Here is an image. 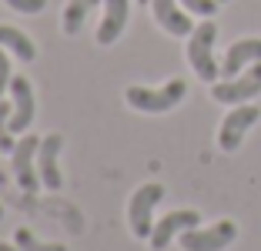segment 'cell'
I'll use <instances>...</instances> for the list:
<instances>
[{
    "instance_id": "cell-1",
    "label": "cell",
    "mask_w": 261,
    "mask_h": 251,
    "mask_svg": "<svg viewBox=\"0 0 261 251\" xmlns=\"http://www.w3.org/2000/svg\"><path fill=\"white\" fill-rule=\"evenodd\" d=\"M188 94V84L181 81V77H174V81H168L164 87H158V91H151V87H127V104L134 107V111H144V114H164V111H171V107H177L181 101H185Z\"/></svg>"
},
{
    "instance_id": "cell-6",
    "label": "cell",
    "mask_w": 261,
    "mask_h": 251,
    "mask_svg": "<svg viewBox=\"0 0 261 251\" xmlns=\"http://www.w3.org/2000/svg\"><path fill=\"white\" fill-rule=\"evenodd\" d=\"M258 121H261V107H254V104H234V111L221 121V131H218V144H221V151L234 154L241 147V141H245L248 128H254Z\"/></svg>"
},
{
    "instance_id": "cell-12",
    "label": "cell",
    "mask_w": 261,
    "mask_h": 251,
    "mask_svg": "<svg viewBox=\"0 0 261 251\" xmlns=\"http://www.w3.org/2000/svg\"><path fill=\"white\" fill-rule=\"evenodd\" d=\"M154 4V17H158V23H161L168 34H174V37H191L194 34V23L188 20V14L181 7H177V0H151Z\"/></svg>"
},
{
    "instance_id": "cell-4",
    "label": "cell",
    "mask_w": 261,
    "mask_h": 251,
    "mask_svg": "<svg viewBox=\"0 0 261 251\" xmlns=\"http://www.w3.org/2000/svg\"><path fill=\"white\" fill-rule=\"evenodd\" d=\"M164 198V184L151 181V184H141L134 194H130V205H127V221H130V231L138 238H151L154 231V205Z\"/></svg>"
},
{
    "instance_id": "cell-11",
    "label": "cell",
    "mask_w": 261,
    "mask_h": 251,
    "mask_svg": "<svg viewBox=\"0 0 261 251\" xmlns=\"http://www.w3.org/2000/svg\"><path fill=\"white\" fill-rule=\"evenodd\" d=\"M261 61V37H248L231 44L228 54H224V64H221V77H238L245 67Z\"/></svg>"
},
{
    "instance_id": "cell-10",
    "label": "cell",
    "mask_w": 261,
    "mask_h": 251,
    "mask_svg": "<svg viewBox=\"0 0 261 251\" xmlns=\"http://www.w3.org/2000/svg\"><path fill=\"white\" fill-rule=\"evenodd\" d=\"M10 97H14V111H10V131L20 134V131L31 128L34 121V91L27 77H14L10 81Z\"/></svg>"
},
{
    "instance_id": "cell-19",
    "label": "cell",
    "mask_w": 261,
    "mask_h": 251,
    "mask_svg": "<svg viewBox=\"0 0 261 251\" xmlns=\"http://www.w3.org/2000/svg\"><path fill=\"white\" fill-rule=\"evenodd\" d=\"M7 7H14L17 14H40L47 7V0H7Z\"/></svg>"
},
{
    "instance_id": "cell-15",
    "label": "cell",
    "mask_w": 261,
    "mask_h": 251,
    "mask_svg": "<svg viewBox=\"0 0 261 251\" xmlns=\"http://www.w3.org/2000/svg\"><path fill=\"white\" fill-rule=\"evenodd\" d=\"M94 7H97V0H70L67 10H64V34H70V37H74V34L84 27L87 14H91Z\"/></svg>"
},
{
    "instance_id": "cell-23",
    "label": "cell",
    "mask_w": 261,
    "mask_h": 251,
    "mask_svg": "<svg viewBox=\"0 0 261 251\" xmlns=\"http://www.w3.org/2000/svg\"><path fill=\"white\" fill-rule=\"evenodd\" d=\"M218 4H224V0H218Z\"/></svg>"
},
{
    "instance_id": "cell-13",
    "label": "cell",
    "mask_w": 261,
    "mask_h": 251,
    "mask_svg": "<svg viewBox=\"0 0 261 251\" xmlns=\"http://www.w3.org/2000/svg\"><path fill=\"white\" fill-rule=\"evenodd\" d=\"M127 27V0H104V20L97 27V44H114Z\"/></svg>"
},
{
    "instance_id": "cell-9",
    "label": "cell",
    "mask_w": 261,
    "mask_h": 251,
    "mask_svg": "<svg viewBox=\"0 0 261 251\" xmlns=\"http://www.w3.org/2000/svg\"><path fill=\"white\" fill-rule=\"evenodd\" d=\"M64 147V137L61 134H47L40 141V151H37V174H40V184L50 191H61L64 178H61V167H57V154Z\"/></svg>"
},
{
    "instance_id": "cell-7",
    "label": "cell",
    "mask_w": 261,
    "mask_h": 251,
    "mask_svg": "<svg viewBox=\"0 0 261 251\" xmlns=\"http://www.w3.org/2000/svg\"><path fill=\"white\" fill-rule=\"evenodd\" d=\"M201 224V214L194 211V208H177V211H171V214H164L158 224H154V231H151V248L154 251H164L171 244V238H177L181 231H188V228H198Z\"/></svg>"
},
{
    "instance_id": "cell-22",
    "label": "cell",
    "mask_w": 261,
    "mask_h": 251,
    "mask_svg": "<svg viewBox=\"0 0 261 251\" xmlns=\"http://www.w3.org/2000/svg\"><path fill=\"white\" fill-rule=\"evenodd\" d=\"M0 218H4V208H0Z\"/></svg>"
},
{
    "instance_id": "cell-2",
    "label": "cell",
    "mask_w": 261,
    "mask_h": 251,
    "mask_svg": "<svg viewBox=\"0 0 261 251\" xmlns=\"http://www.w3.org/2000/svg\"><path fill=\"white\" fill-rule=\"evenodd\" d=\"M215 37H218V27L211 20H204V23H198L194 27V34L188 37V64L194 67V74L201 77V81H207V84H215L218 77H221V67H218V61H215Z\"/></svg>"
},
{
    "instance_id": "cell-17",
    "label": "cell",
    "mask_w": 261,
    "mask_h": 251,
    "mask_svg": "<svg viewBox=\"0 0 261 251\" xmlns=\"http://www.w3.org/2000/svg\"><path fill=\"white\" fill-rule=\"evenodd\" d=\"M10 111H14V104H7V101H0V151L7 154V151H14L17 147V141L10 134Z\"/></svg>"
},
{
    "instance_id": "cell-3",
    "label": "cell",
    "mask_w": 261,
    "mask_h": 251,
    "mask_svg": "<svg viewBox=\"0 0 261 251\" xmlns=\"http://www.w3.org/2000/svg\"><path fill=\"white\" fill-rule=\"evenodd\" d=\"M261 94V61L251 64L245 74L238 77H224V81L211 84V97L218 104H248Z\"/></svg>"
},
{
    "instance_id": "cell-8",
    "label": "cell",
    "mask_w": 261,
    "mask_h": 251,
    "mask_svg": "<svg viewBox=\"0 0 261 251\" xmlns=\"http://www.w3.org/2000/svg\"><path fill=\"white\" fill-rule=\"evenodd\" d=\"M37 151H40V141L34 134H23L20 141H17V147L10 151L14 154V178L27 194H34V191L40 188V174L34 171V154Z\"/></svg>"
},
{
    "instance_id": "cell-5",
    "label": "cell",
    "mask_w": 261,
    "mask_h": 251,
    "mask_svg": "<svg viewBox=\"0 0 261 251\" xmlns=\"http://www.w3.org/2000/svg\"><path fill=\"white\" fill-rule=\"evenodd\" d=\"M181 248L185 251H224L234 238H238V224L234 221H218L211 228H188L181 231Z\"/></svg>"
},
{
    "instance_id": "cell-14",
    "label": "cell",
    "mask_w": 261,
    "mask_h": 251,
    "mask_svg": "<svg viewBox=\"0 0 261 251\" xmlns=\"http://www.w3.org/2000/svg\"><path fill=\"white\" fill-rule=\"evenodd\" d=\"M0 47H7L10 54H17V57H20V61H27V64L37 57L34 40L27 37L23 31H17V27H7V23H0Z\"/></svg>"
},
{
    "instance_id": "cell-20",
    "label": "cell",
    "mask_w": 261,
    "mask_h": 251,
    "mask_svg": "<svg viewBox=\"0 0 261 251\" xmlns=\"http://www.w3.org/2000/svg\"><path fill=\"white\" fill-rule=\"evenodd\" d=\"M10 81H14V77H10V61H7V54H4V47H0V97H4Z\"/></svg>"
},
{
    "instance_id": "cell-16",
    "label": "cell",
    "mask_w": 261,
    "mask_h": 251,
    "mask_svg": "<svg viewBox=\"0 0 261 251\" xmlns=\"http://www.w3.org/2000/svg\"><path fill=\"white\" fill-rule=\"evenodd\" d=\"M14 244H17L20 251H67L64 244H50V241H40V238H34L27 228H17Z\"/></svg>"
},
{
    "instance_id": "cell-18",
    "label": "cell",
    "mask_w": 261,
    "mask_h": 251,
    "mask_svg": "<svg viewBox=\"0 0 261 251\" xmlns=\"http://www.w3.org/2000/svg\"><path fill=\"white\" fill-rule=\"evenodd\" d=\"M191 14H198V17H211L218 10V0H181Z\"/></svg>"
},
{
    "instance_id": "cell-21",
    "label": "cell",
    "mask_w": 261,
    "mask_h": 251,
    "mask_svg": "<svg viewBox=\"0 0 261 251\" xmlns=\"http://www.w3.org/2000/svg\"><path fill=\"white\" fill-rule=\"evenodd\" d=\"M0 251H20L17 244H0Z\"/></svg>"
}]
</instances>
